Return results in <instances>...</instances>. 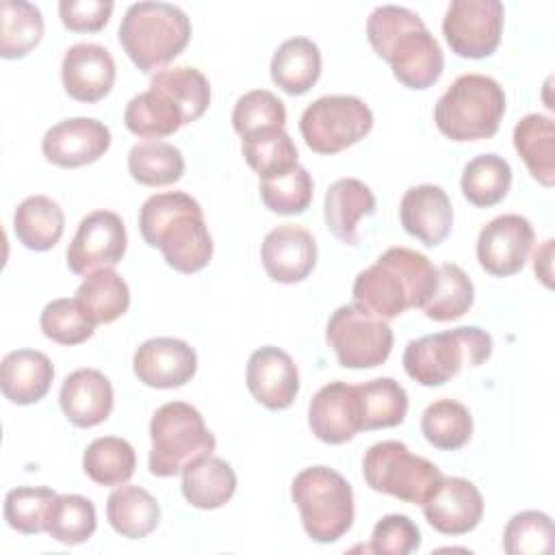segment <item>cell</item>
<instances>
[{
  "label": "cell",
  "mask_w": 555,
  "mask_h": 555,
  "mask_svg": "<svg viewBox=\"0 0 555 555\" xmlns=\"http://www.w3.org/2000/svg\"><path fill=\"white\" fill-rule=\"evenodd\" d=\"M366 39L395 78L408 89H429L444 69V56L425 22L410 9L382 4L366 20Z\"/></svg>",
  "instance_id": "cell-1"
},
{
  "label": "cell",
  "mask_w": 555,
  "mask_h": 555,
  "mask_svg": "<svg viewBox=\"0 0 555 555\" xmlns=\"http://www.w3.org/2000/svg\"><path fill=\"white\" fill-rule=\"evenodd\" d=\"M139 230L150 247L180 273H197L212 258V238L197 199L182 191L147 197L139 210Z\"/></svg>",
  "instance_id": "cell-2"
},
{
  "label": "cell",
  "mask_w": 555,
  "mask_h": 555,
  "mask_svg": "<svg viewBox=\"0 0 555 555\" xmlns=\"http://www.w3.org/2000/svg\"><path fill=\"white\" fill-rule=\"evenodd\" d=\"M438 271L429 258L408 247L386 249L353 280V304L390 321L410 308H423L434 295Z\"/></svg>",
  "instance_id": "cell-3"
},
{
  "label": "cell",
  "mask_w": 555,
  "mask_h": 555,
  "mask_svg": "<svg viewBox=\"0 0 555 555\" xmlns=\"http://www.w3.org/2000/svg\"><path fill=\"white\" fill-rule=\"evenodd\" d=\"M119 43L145 74L160 72L191 39L189 15L169 2H134L119 24Z\"/></svg>",
  "instance_id": "cell-4"
},
{
  "label": "cell",
  "mask_w": 555,
  "mask_h": 555,
  "mask_svg": "<svg viewBox=\"0 0 555 555\" xmlns=\"http://www.w3.org/2000/svg\"><path fill=\"white\" fill-rule=\"evenodd\" d=\"M505 113L503 87L483 74H462L434 106L436 128L451 141H479L496 134Z\"/></svg>",
  "instance_id": "cell-5"
},
{
  "label": "cell",
  "mask_w": 555,
  "mask_h": 555,
  "mask_svg": "<svg viewBox=\"0 0 555 555\" xmlns=\"http://www.w3.org/2000/svg\"><path fill=\"white\" fill-rule=\"evenodd\" d=\"M492 353V336L475 325L427 334L408 343L405 373L421 386H442L464 366H479Z\"/></svg>",
  "instance_id": "cell-6"
},
{
  "label": "cell",
  "mask_w": 555,
  "mask_h": 555,
  "mask_svg": "<svg viewBox=\"0 0 555 555\" xmlns=\"http://www.w3.org/2000/svg\"><path fill=\"white\" fill-rule=\"evenodd\" d=\"M291 496L299 509L304 531L319 544L336 542L353 525V490L330 466H310L297 473Z\"/></svg>",
  "instance_id": "cell-7"
},
{
  "label": "cell",
  "mask_w": 555,
  "mask_h": 555,
  "mask_svg": "<svg viewBox=\"0 0 555 555\" xmlns=\"http://www.w3.org/2000/svg\"><path fill=\"white\" fill-rule=\"evenodd\" d=\"M152 449L147 468L156 477H173L189 464L212 455L217 440L204 416L184 401L163 403L150 421Z\"/></svg>",
  "instance_id": "cell-8"
},
{
  "label": "cell",
  "mask_w": 555,
  "mask_h": 555,
  "mask_svg": "<svg viewBox=\"0 0 555 555\" xmlns=\"http://www.w3.org/2000/svg\"><path fill=\"white\" fill-rule=\"evenodd\" d=\"M362 475L371 490L414 505H423L444 477L436 464L410 453L399 440H382L369 447Z\"/></svg>",
  "instance_id": "cell-9"
},
{
  "label": "cell",
  "mask_w": 555,
  "mask_h": 555,
  "mask_svg": "<svg viewBox=\"0 0 555 555\" xmlns=\"http://www.w3.org/2000/svg\"><path fill=\"white\" fill-rule=\"evenodd\" d=\"M373 128L371 108L356 95H323L306 106L299 119V132L306 145L317 154H338Z\"/></svg>",
  "instance_id": "cell-10"
},
{
  "label": "cell",
  "mask_w": 555,
  "mask_h": 555,
  "mask_svg": "<svg viewBox=\"0 0 555 555\" xmlns=\"http://www.w3.org/2000/svg\"><path fill=\"white\" fill-rule=\"evenodd\" d=\"M327 345L345 369H375L392 351V330L388 321L373 317L356 304L340 306L332 312L325 327Z\"/></svg>",
  "instance_id": "cell-11"
},
{
  "label": "cell",
  "mask_w": 555,
  "mask_h": 555,
  "mask_svg": "<svg viewBox=\"0 0 555 555\" xmlns=\"http://www.w3.org/2000/svg\"><path fill=\"white\" fill-rule=\"evenodd\" d=\"M505 9L499 0H453L442 20V35L462 59H486L501 41Z\"/></svg>",
  "instance_id": "cell-12"
},
{
  "label": "cell",
  "mask_w": 555,
  "mask_h": 555,
  "mask_svg": "<svg viewBox=\"0 0 555 555\" xmlns=\"http://www.w3.org/2000/svg\"><path fill=\"white\" fill-rule=\"evenodd\" d=\"M128 236L121 217L113 210H93L80 223L67 247V267L76 275L113 269L126 254Z\"/></svg>",
  "instance_id": "cell-13"
},
{
  "label": "cell",
  "mask_w": 555,
  "mask_h": 555,
  "mask_svg": "<svg viewBox=\"0 0 555 555\" xmlns=\"http://www.w3.org/2000/svg\"><path fill=\"white\" fill-rule=\"evenodd\" d=\"M533 241L535 232L529 219L516 212L494 217L477 236V260L490 275H514L525 267Z\"/></svg>",
  "instance_id": "cell-14"
},
{
  "label": "cell",
  "mask_w": 555,
  "mask_h": 555,
  "mask_svg": "<svg viewBox=\"0 0 555 555\" xmlns=\"http://www.w3.org/2000/svg\"><path fill=\"white\" fill-rule=\"evenodd\" d=\"M111 147V130L93 117H72L54 124L41 139L43 156L65 169L95 163Z\"/></svg>",
  "instance_id": "cell-15"
},
{
  "label": "cell",
  "mask_w": 555,
  "mask_h": 555,
  "mask_svg": "<svg viewBox=\"0 0 555 555\" xmlns=\"http://www.w3.org/2000/svg\"><path fill=\"white\" fill-rule=\"evenodd\" d=\"M132 371L150 388H180L195 375L197 353L180 338L156 336L137 347Z\"/></svg>",
  "instance_id": "cell-16"
},
{
  "label": "cell",
  "mask_w": 555,
  "mask_h": 555,
  "mask_svg": "<svg viewBox=\"0 0 555 555\" xmlns=\"http://www.w3.org/2000/svg\"><path fill=\"white\" fill-rule=\"evenodd\" d=\"M425 520L444 535L473 531L483 516L479 488L464 477H442L429 499L421 505Z\"/></svg>",
  "instance_id": "cell-17"
},
{
  "label": "cell",
  "mask_w": 555,
  "mask_h": 555,
  "mask_svg": "<svg viewBox=\"0 0 555 555\" xmlns=\"http://www.w3.org/2000/svg\"><path fill=\"white\" fill-rule=\"evenodd\" d=\"M245 382L251 397L269 410L291 408L299 392V371L293 358L273 345H264L249 356Z\"/></svg>",
  "instance_id": "cell-18"
},
{
  "label": "cell",
  "mask_w": 555,
  "mask_h": 555,
  "mask_svg": "<svg viewBox=\"0 0 555 555\" xmlns=\"http://www.w3.org/2000/svg\"><path fill=\"white\" fill-rule=\"evenodd\" d=\"M308 425L325 444H343L362 431L356 386L338 379L319 388L308 405Z\"/></svg>",
  "instance_id": "cell-19"
},
{
  "label": "cell",
  "mask_w": 555,
  "mask_h": 555,
  "mask_svg": "<svg viewBox=\"0 0 555 555\" xmlns=\"http://www.w3.org/2000/svg\"><path fill=\"white\" fill-rule=\"evenodd\" d=\"M260 260L273 282L295 284L312 273L317 264V243L306 228L284 223L264 236Z\"/></svg>",
  "instance_id": "cell-20"
},
{
  "label": "cell",
  "mask_w": 555,
  "mask_h": 555,
  "mask_svg": "<svg viewBox=\"0 0 555 555\" xmlns=\"http://www.w3.org/2000/svg\"><path fill=\"white\" fill-rule=\"evenodd\" d=\"M61 78L69 98L93 104L111 93L115 85V61L104 46L74 43L63 56Z\"/></svg>",
  "instance_id": "cell-21"
},
{
  "label": "cell",
  "mask_w": 555,
  "mask_h": 555,
  "mask_svg": "<svg viewBox=\"0 0 555 555\" xmlns=\"http://www.w3.org/2000/svg\"><path fill=\"white\" fill-rule=\"evenodd\" d=\"M403 230L427 247L440 245L453 225V206L447 191L438 184L410 186L399 204Z\"/></svg>",
  "instance_id": "cell-22"
},
{
  "label": "cell",
  "mask_w": 555,
  "mask_h": 555,
  "mask_svg": "<svg viewBox=\"0 0 555 555\" xmlns=\"http://www.w3.org/2000/svg\"><path fill=\"white\" fill-rule=\"evenodd\" d=\"M113 386L98 369H76L63 379L59 403L67 421L89 429L104 423L113 410Z\"/></svg>",
  "instance_id": "cell-23"
},
{
  "label": "cell",
  "mask_w": 555,
  "mask_h": 555,
  "mask_svg": "<svg viewBox=\"0 0 555 555\" xmlns=\"http://www.w3.org/2000/svg\"><path fill=\"white\" fill-rule=\"evenodd\" d=\"M54 379V366L50 358L35 349H15L2 358L0 388L2 395L17 405H30L41 401Z\"/></svg>",
  "instance_id": "cell-24"
},
{
  "label": "cell",
  "mask_w": 555,
  "mask_h": 555,
  "mask_svg": "<svg viewBox=\"0 0 555 555\" xmlns=\"http://www.w3.org/2000/svg\"><path fill=\"white\" fill-rule=\"evenodd\" d=\"M375 212L373 191L358 178H340L330 184L323 202L327 230L345 245L358 243V221Z\"/></svg>",
  "instance_id": "cell-25"
},
{
  "label": "cell",
  "mask_w": 555,
  "mask_h": 555,
  "mask_svg": "<svg viewBox=\"0 0 555 555\" xmlns=\"http://www.w3.org/2000/svg\"><path fill=\"white\" fill-rule=\"evenodd\" d=\"M271 80L288 95H304L321 76L319 46L308 37H291L271 59Z\"/></svg>",
  "instance_id": "cell-26"
},
{
  "label": "cell",
  "mask_w": 555,
  "mask_h": 555,
  "mask_svg": "<svg viewBox=\"0 0 555 555\" xmlns=\"http://www.w3.org/2000/svg\"><path fill=\"white\" fill-rule=\"evenodd\" d=\"M514 147L529 173L546 189L555 182V124L540 113L525 115L514 126Z\"/></svg>",
  "instance_id": "cell-27"
},
{
  "label": "cell",
  "mask_w": 555,
  "mask_h": 555,
  "mask_svg": "<svg viewBox=\"0 0 555 555\" xmlns=\"http://www.w3.org/2000/svg\"><path fill=\"white\" fill-rule=\"evenodd\" d=\"M236 490L234 468L215 455H206L182 470V494L197 509L225 505Z\"/></svg>",
  "instance_id": "cell-28"
},
{
  "label": "cell",
  "mask_w": 555,
  "mask_h": 555,
  "mask_svg": "<svg viewBox=\"0 0 555 555\" xmlns=\"http://www.w3.org/2000/svg\"><path fill=\"white\" fill-rule=\"evenodd\" d=\"M106 518L121 538L141 540L156 529L160 507L145 488L121 483L106 499Z\"/></svg>",
  "instance_id": "cell-29"
},
{
  "label": "cell",
  "mask_w": 555,
  "mask_h": 555,
  "mask_svg": "<svg viewBox=\"0 0 555 555\" xmlns=\"http://www.w3.org/2000/svg\"><path fill=\"white\" fill-rule=\"evenodd\" d=\"M65 230L61 206L48 195L26 197L13 215V232L17 241L33 251L52 249Z\"/></svg>",
  "instance_id": "cell-30"
},
{
  "label": "cell",
  "mask_w": 555,
  "mask_h": 555,
  "mask_svg": "<svg viewBox=\"0 0 555 555\" xmlns=\"http://www.w3.org/2000/svg\"><path fill=\"white\" fill-rule=\"evenodd\" d=\"M124 124L132 134L158 141L178 132L186 121L182 108L171 98L150 87L128 102L124 111Z\"/></svg>",
  "instance_id": "cell-31"
},
{
  "label": "cell",
  "mask_w": 555,
  "mask_h": 555,
  "mask_svg": "<svg viewBox=\"0 0 555 555\" xmlns=\"http://www.w3.org/2000/svg\"><path fill=\"white\" fill-rule=\"evenodd\" d=\"M76 299L95 325H106L126 314L130 306V291L117 271L100 269L85 275L76 291Z\"/></svg>",
  "instance_id": "cell-32"
},
{
  "label": "cell",
  "mask_w": 555,
  "mask_h": 555,
  "mask_svg": "<svg viewBox=\"0 0 555 555\" xmlns=\"http://www.w3.org/2000/svg\"><path fill=\"white\" fill-rule=\"evenodd\" d=\"M360 401L362 429H386L403 423L408 412V392L392 377H375L356 386Z\"/></svg>",
  "instance_id": "cell-33"
},
{
  "label": "cell",
  "mask_w": 555,
  "mask_h": 555,
  "mask_svg": "<svg viewBox=\"0 0 555 555\" xmlns=\"http://www.w3.org/2000/svg\"><path fill=\"white\" fill-rule=\"evenodd\" d=\"M137 455L128 440L102 436L89 442L82 453L85 475L100 486H121L134 475Z\"/></svg>",
  "instance_id": "cell-34"
},
{
  "label": "cell",
  "mask_w": 555,
  "mask_h": 555,
  "mask_svg": "<svg viewBox=\"0 0 555 555\" xmlns=\"http://www.w3.org/2000/svg\"><path fill=\"white\" fill-rule=\"evenodd\" d=\"M462 193L477 208L499 204L512 186V167L499 154H479L462 171Z\"/></svg>",
  "instance_id": "cell-35"
},
{
  "label": "cell",
  "mask_w": 555,
  "mask_h": 555,
  "mask_svg": "<svg viewBox=\"0 0 555 555\" xmlns=\"http://www.w3.org/2000/svg\"><path fill=\"white\" fill-rule=\"evenodd\" d=\"M128 171L143 186H167L182 178L184 156L167 141H141L128 152Z\"/></svg>",
  "instance_id": "cell-36"
},
{
  "label": "cell",
  "mask_w": 555,
  "mask_h": 555,
  "mask_svg": "<svg viewBox=\"0 0 555 555\" xmlns=\"http://www.w3.org/2000/svg\"><path fill=\"white\" fill-rule=\"evenodd\" d=\"M43 35L39 7L24 0H2L0 4V56H26Z\"/></svg>",
  "instance_id": "cell-37"
},
{
  "label": "cell",
  "mask_w": 555,
  "mask_h": 555,
  "mask_svg": "<svg viewBox=\"0 0 555 555\" xmlns=\"http://www.w3.org/2000/svg\"><path fill=\"white\" fill-rule=\"evenodd\" d=\"M421 431L431 447L455 451L470 440L473 416L464 403L455 399H438L425 408Z\"/></svg>",
  "instance_id": "cell-38"
},
{
  "label": "cell",
  "mask_w": 555,
  "mask_h": 555,
  "mask_svg": "<svg viewBox=\"0 0 555 555\" xmlns=\"http://www.w3.org/2000/svg\"><path fill=\"white\" fill-rule=\"evenodd\" d=\"M243 156L247 165L264 178L280 176L293 169L297 163V147L284 128H264L243 137Z\"/></svg>",
  "instance_id": "cell-39"
},
{
  "label": "cell",
  "mask_w": 555,
  "mask_h": 555,
  "mask_svg": "<svg viewBox=\"0 0 555 555\" xmlns=\"http://www.w3.org/2000/svg\"><path fill=\"white\" fill-rule=\"evenodd\" d=\"M150 87L171 98L182 108L186 124L199 119L210 104L208 78L199 69L189 65L156 72L150 80Z\"/></svg>",
  "instance_id": "cell-40"
},
{
  "label": "cell",
  "mask_w": 555,
  "mask_h": 555,
  "mask_svg": "<svg viewBox=\"0 0 555 555\" xmlns=\"http://www.w3.org/2000/svg\"><path fill=\"white\" fill-rule=\"evenodd\" d=\"M438 284L429 301L423 306L427 319L447 323L464 317L475 301V286L466 271L453 262L436 267Z\"/></svg>",
  "instance_id": "cell-41"
},
{
  "label": "cell",
  "mask_w": 555,
  "mask_h": 555,
  "mask_svg": "<svg viewBox=\"0 0 555 555\" xmlns=\"http://www.w3.org/2000/svg\"><path fill=\"white\" fill-rule=\"evenodd\" d=\"M56 492L46 486H17L4 496V520L11 529L35 535L46 531Z\"/></svg>",
  "instance_id": "cell-42"
},
{
  "label": "cell",
  "mask_w": 555,
  "mask_h": 555,
  "mask_svg": "<svg viewBox=\"0 0 555 555\" xmlns=\"http://www.w3.org/2000/svg\"><path fill=\"white\" fill-rule=\"evenodd\" d=\"M95 527V507L87 496L59 494L48 518L46 533L65 546H76L87 542L93 535Z\"/></svg>",
  "instance_id": "cell-43"
},
{
  "label": "cell",
  "mask_w": 555,
  "mask_h": 555,
  "mask_svg": "<svg viewBox=\"0 0 555 555\" xmlns=\"http://www.w3.org/2000/svg\"><path fill=\"white\" fill-rule=\"evenodd\" d=\"M312 193V178L301 165H295L280 176L260 180V199L271 212L278 215H301L310 206Z\"/></svg>",
  "instance_id": "cell-44"
},
{
  "label": "cell",
  "mask_w": 555,
  "mask_h": 555,
  "mask_svg": "<svg viewBox=\"0 0 555 555\" xmlns=\"http://www.w3.org/2000/svg\"><path fill=\"white\" fill-rule=\"evenodd\" d=\"M39 325L43 336L59 345H80L95 332V323L89 319L76 297H61L46 304Z\"/></svg>",
  "instance_id": "cell-45"
},
{
  "label": "cell",
  "mask_w": 555,
  "mask_h": 555,
  "mask_svg": "<svg viewBox=\"0 0 555 555\" xmlns=\"http://www.w3.org/2000/svg\"><path fill=\"white\" fill-rule=\"evenodd\" d=\"M503 548L509 555H548L553 551L551 516L538 509L514 514L503 531Z\"/></svg>",
  "instance_id": "cell-46"
},
{
  "label": "cell",
  "mask_w": 555,
  "mask_h": 555,
  "mask_svg": "<svg viewBox=\"0 0 555 555\" xmlns=\"http://www.w3.org/2000/svg\"><path fill=\"white\" fill-rule=\"evenodd\" d=\"M284 124H286L284 102L267 89L247 91L236 100L232 111V126L241 137H247L264 128H284Z\"/></svg>",
  "instance_id": "cell-47"
},
{
  "label": "cell",
  "mask_w": 555,
  "mask_h": 555,
  "mask_svg": "<svg viewBox=\"0 0 555 555\" xmlns=\"http://www.w3.org/2000/svg\"><path fill=\"white\" fill-rule=\"evenodd\" d=\"M421 546V529L405 514H388L373 527L366 551L384 555H408Z\"/></svg>",
  "instance_id": "cell-48"
},
{
  "label": "cell",
  "mask_w": 555,
  "mask_h": 555,
  "mask_svg": "<svg viewBox=\"0 0 555 555\" xmlns=\"http://www.w3.org/2000/svg\"><path fill=\"white\" fill-rule=\"evenodd\" d=\"M113 7L111 0H61L59 15L72 33H98L106 26Z\"/></svg>",
  "instance_id": "cell-49"
},
{
  "label": "cell",
  "mask_w": 555,
  "mask_h": 555,
  "mask_svg": "<svg viewBox=\"0 0 555 555\" xmlns=\"http://www.w3.org/2000/svg\"><path fill=\"white\" fill-rule=\"evenodd\" d=\"M551 258H553V238H546L544 245L533 256V271L544 286H551Z\"/></svg>",
  "instance_id": "cell-50"
}]
</instances>
